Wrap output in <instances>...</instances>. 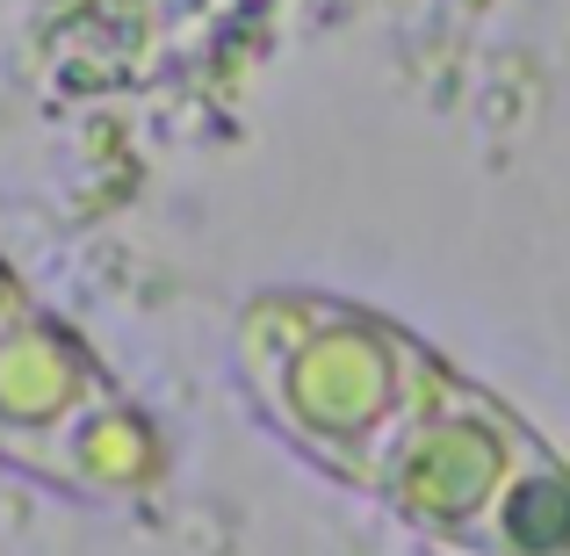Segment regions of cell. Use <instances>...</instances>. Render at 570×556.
<instances>
[{
    "label": "cell",
    "mask_w": 570,
    "mask_h": 556,
    "mask_svg": "<svg viewBox=\"0 0 570 556\" xmlns=\"http://www.w3.org/2000/svg\"><path fill=\"white\" fill-rule=\"evenodd\" d=\"M22 311H29V296L14 290V275H8V267H0V333H8V325L22 319Z\"/></svg>",
    "instance_id": "5b68a950"
},
{
    "label": "cell",
    "mask_w": 570,
    "mask_h": 556,
    "mask_svg": "<svg viewBox=\"0 0 570 556\" xmlns=\"http://www.w3.org/2000/svg\"><path fill=\"white\" fill-rule=\"evenodd\" d=\"M0 462L87 499H124L167 470L153 427L37 304L0 333Z\"/></svg>",
    "instance_id": "7a4b0ae2"
},
{
    "label": "cell",
    "mask_w": 570,
    "mask_h": 556,
    "mask_svg": "<svg viewBox=\"0 0 570 556\" xmlns=\"http://www.w3.org/2000/svg\"><path fill=\"white\" fill-rule=\"evenodd\" d=\"M470 549L491 556H570V462L542 433H528V448L513 456L499 499L484 506Z\"/></svg>",
    "instance_id": "277c9868"
},
{
    "label": "cell",
    "mask_w": 570,
    "mask_h": 556,
    "mask_svg": "<svg viewBox=\"0 0 570 556\" xmlns=\"http://www.w3.org/2000/svg\"><path fill=\"white\" fill-rule=\"evenodd\" d=\"M426 362L433 354L412 333L333 296H261L246 319V375L275 427L354 485L412 404Z\"/></svg>",
    "instance_id": "6da1fadb"
},
{
    "label": "cell",
    "mask_w": 570,
    "mask_h": 556,
    "mask_svg": "<svg viewBox=\"0 0 570 556\" xmlns=\"http://www.w3.org/2000/svg\"><path fill=\"white\" fill-rule=\"evenodd\" d=\"M528 419L513 404H499L491 390L462 383L455 369L433 354L419 375L412 404L397 412V427L383 433V448L368 456L362 485L390 499L419 535L441 543H470L484 506L499 499L513 456L528 448Z\"/></svg>",
    "instance_id": "3957f363"
}]
</instances>
